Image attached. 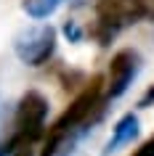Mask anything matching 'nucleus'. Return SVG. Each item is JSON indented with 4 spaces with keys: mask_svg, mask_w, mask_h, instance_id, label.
<instances>
[{
    "mask_svg": "<svg viewBox=\"0 0 154 156\" xmlns=\"http://www.w3.org/2000/svg\"><path fill=\"white\" fill-rule=\"evenodd\" d=\"M98 101H101V77H93V82H90L88 87H85V90L72 101V106L66 108L64 114L56 119V124L51 127L48 140H45L40 156H56L58 146L64 143V138L69 135V130H74L77 124H82L85 119H88L90 111L98 106Z\"/></svg>",
    "mask_w": 154,
    "mask_h": 156,
    "instance_id": "1",
    "label": "nucleus"
},
{
    "mask_svg": "<svg viewBox=\"0 0 154 156\" xmlns=\"http://www.w3.org/2000/svg\"><path fill=\"white\" fill-rule=\"evenodd\" d=\"M45 114H48V103L40 93H27L21 103H19L16 111V132L24 135V138L35 140L43 130V122H45Z\"/></svg>",
    "mask_w": 154,
    "mask_h": 156,
    "instance_id": "2",
    "label": "nucleus"
},
{
    "mask_svg": "<svg viewBox=\"0 0 154 156\" xmlns=\"http://www.w3.org/2000/svg\"><path fill=\"white\" fill-rule=\"evenodd\" d=\"M133 72H136V53L133 50H120L109 64V87H106L109 98H120L128 90Z\"/></svg>",
    "mask_w": 154,
    "mask_h": 156,
    "instance_id": "3",
    "label": "nucleus"
},
{
    "mask_svg": "<svg viewBox=\"0 0 154 156\" xmlns=\"http://www.w3.org/2000/svg\"><path fill=\"white\" fill-rule=\"evenodd\" d=\"M27 45H19V56L24 58L27 64L32 66H40L45 58L51 56V50H53V40H56V34L51 27H40V29H35V32L27 34Z\"/></svg>",
    "mask_w": 154,
    "mask_h": 156,
    "instance_id": "4",
    "label": "nucleus"
},
{
    "mask_svg": "<svg viewBox=\"0 0 154 156\" xmlns=\"http://www.w3.org/2000/svg\"><path fill=\"white\" fill-rule=\"evenodd\" d=\"M98 16L104 24H128L144 16L138 0H101L98 3Z\"/></svg>",
    "mask_w": 154,
    "mask_h": 156,
    "instance_id": "5",
    "label": "nucleus"
},
{
    "mask_svg": "<svg viewBox=\"0 0 154 156\" xmlns=\"http://www.w3.org/2000/svg\"><path fill=\"white\" fill-rule=\"evenodd\" d=\"M136 127H138V122H136L133 114H128L125 119H120V124L114 127V138H112V143H109V148H117L120 143H128V140L136 135Z\"/></svg>",
    "mask_w": 154,
    "mask_h": 156,
    "instance_id": "6",
    "label": "nucleus"
},
{
    "mask_svg": "<svg viewBox=\"0 0 154 156\" xmlns=\"http://www.w3.org/2000/svg\"><path fill=\"white\" fill-rule=\"evenodd\" d=\"M0 156H32V140L16 132V135L8 140V143L3 146Z\"/></svg>",
    "mask_w": 154,
    "mask_h": 156,
    "instance_id": "7",
    "label": "nucleus"
},
{
    "mask_svg": "<svg viewBox=\"0 0 154 156\" xmlns=\"http://www.w3.org/2000/svg\"><path fill=\"white\" fill-rule=\"evenodd\" d=\"M133 156H154V138H149V140H146V143L138 148Z\"/></svg>",
    "mask_w": 154,
    "mask_h": 156,
    "instance_id": "8",
    "label": "nucleus"
}]
</instances>
